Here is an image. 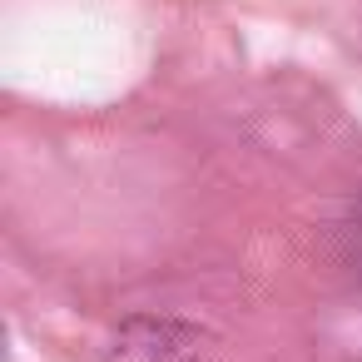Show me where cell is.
Instances as JSON below:
<instances>
[{
  "mask_svg": "<svg viewBox=\"0 0 362 362\" xmlns=\"http://www.w3.org/2000/svg\"><path fill=\"white\" fill-rule=\"evenodd\" d=\"M199 337L174 322H129L115 337V362H199Z\"/></svg>",
  "mask_w": 362,
  "mask_h": 362,
  "instance_id": "1",
  "label": "cell"
}]
</instances>
